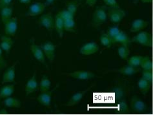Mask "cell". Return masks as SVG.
Masks as SVG:
<instances>
[{"label": "cell", "instance_id": "obj_18", "mask_svg": "<svg viewBox=\"0 0 153 115\" xmlns=\"http://www.w3.org/2000/svg\"><path fill=\"white\" fill-rule=\"evenodd\" d=\"M14 42L10 37L3 36L0 39V47L6 52H9L12 47L13 45Z\"/></svg>", "mask_w": 153, "mask_h": 115}, {"label": "cell", "instance_id": "obj_11", "mask_svg": "<svg viewBox=\"0 0 153 115\" xmlns=\"http://www.w3.org/2000/svg\"><path fill=\"white\" fill-rule=\"evenodd\" d=\"M47 6L46 3L37 2L31 5L28 10L27 15L29 16H36L43 13Z\"/></svg>", "mask_w": 153, "mask_h": 115}, {"label": "cell", "instance_id": "obj_36", "mask_svg": "<svg viewBox=\"0 0 153 115\" xmlns=\"http://www.w3.org/2000/svg\"><path fill=\"white\" fill-rule=\"evenodd\" d=\"M120 109L122 113H128V109L126 101L122 100L120 103Z\"/></svg>", "mask_w": 153, "mask_h": 115}, {"label": "cell", "instance_id": "obj_15", "mask_svg": "<svg viewBox=\"0 0 153 115\" xmlns=\"http://www.w3.org/2000/svg\"><path fill=\"white\" fill-rule=\"evenodd\" d=\"M52 100V91H46L40 94L37 98V100L40 104L45 106L50 107Z\"/></svg>", "mask_w": 153, "mask_h": 115}, {"label": "cell", "instance_id": "obj_1", "mask_svg": "<svg viewBox=\"0 0 153 115\" xmlns=\"http://www.w3.org/2000/svg\"><path fill=\"white\" fill-rule=\"evenodd\" d=\"M107 7L105 6L98 7L92 14V23L94 27H98L105 23L107 18Z\"/></svg>", "mask_w": 153, "mask_h": 115}, {"label": "cell", "instance_id": "obj_14", "mask_svg": "<svg viewBox=\"0 0 153 115\" xmlns=\"http://www.w3.org/2000/svg\"><path fill=\"white\" fill-rule=\"evenodd\" d=\"M38 84L37 80H36V73H34L33 76L28 80L26 84L25 89L26 96H29L30 94L35 92L38 89Z\"/></svg>", "mask_w": 153, "mask_h": 115}, {"label": "cell", "instance_id": "obj_40", "mask_svg": "<svg viewBox=\"0 0 153 115\" xmlns=\"http://www.w3.org/2000/svg\"><path fill=\"white\" fill-rule=\"evenodd\" d=\"M19 1L23 4H29L31 2V0H19Z\"/></svg>", "mask_w": 153, "mask_h": 115}, {"label": "cell", "instance_id": "obj_12", "mask_svg": "<svg viewBox=\"0 0 153 115\" xmlns=\"http://www.w3.org/2000/svg\"><path fill=\"white\" fill-rule=\"evenodd\" d=\"M18 62H16L14 64L8 68L3 75V80L2 84H5V83H11L14 81L15 79V68L16 65L18 64Z\"/></svg>", "mask_w": 153, "mask_h": 115}, {"label": "cell", "instance_id": "obj_23", "mask_svg": "<svg viewBox=\"0 0 153 115\" xmlns=\"http://www.w3.org/2000/svg\"><path fill=\"white\" fill-rule=\"evenodd\" d=\"M3 105L7 108H19L21 107V102L16 98L8 97L6 98L3 102Z\"/></svg>", "mask_w": 153, "mask_h": 115}, {"label": "cell", "instance_id": "obj_21", "mask_svg": "<svg viewBox=\"0 0 153 115\" xmlns=\"http://www.w3.org/2000/svg\"><path fill=\"white\" fill-rule=\"evenodd\" d=\"M131 42V39L128 38V35L122 30H120L119 34L117 35V36H116L113 40V43H119L122 45H127L129 44Z\"/></svg>", "mask_w": 153, "mask_h": 115}, {"label": "cell", "instance_id": "obj_6", "mask_svg": "<svg viewBox=\"0 0 153 115\" xmlns=\"http://www.w3.org/2000/svg\"><path fill=\"white\" fill-rule=\"evenodd\" d=\"M5 25V33L8 36H13L16 33L18 29V18L12 17L4 23Z\"/></svg>", "mask_w": 153, "mask_h": 115}, {"label": "cell", "instance_id": "obj_3", "mask_svg": "<svg viewBox=\"0 0 153 115\" xmlns=\"http://www.w3.org/2000/svg\"><path fill=\"white\" fill-rule=\"evenodd\" d=\"M62 74L66 75L67 76H71V78H73L75 79H78V80H90V79H92L95 77L94 74L89 70H76V71H74V72L62 73Z\"/></svg>", "mask_w": 153, "mask_h": 115}, {"label": "cell", "instance_id": "obj_13", "mask_svg": "<svg viewBox=\"0 0 153 115\" xmlns=\"http://www.w3.org/2000/svg\"><path fill=\"white\" fill-rule=\"evenodd\" d=\"M99 45L96 42L87 43L80 49V53L83 55H91L98 52Z\"/></svg>", "mask_w": 153, "mask_h": 115}, {"label": "cell", "instance_id": "obj_45", "mask_svg": "<svg viewBox=\"0 0 153 115\" xmlns=\"http://www.w3.org/2000/svg\"><path fill=\"white\" fill-rule=\"evenodd\" d=\"M0 105H1V98H0Z\"/></svg>", "mask_w": 153, "mask_h": 115}, {"label": "cell", "instance_id": "obj_44", "mask_svg": "<svg viewBox=\"0 0 153 115\" xmlns=\"http://www.w3.org/2000/svg\"><path fill=\"white\" fill-rule=\"evenodd\" d=\"M2 54H3V52H2V49L0 47V57H3L2 56Z\"/></svg>", "mask_w": 153, "mask_h": 115}, {"label": "cell", "instance_id": "obj_28", "mask_svg": "<svg viewBox=\"0 0 153 115\" xmlns=\"http://www.w3.org/2000/svg\"><path fill=\"white\" fill-rule=\"evenodd\" d=\"M100 40L102 44L106 47H111L113 43L111 38L107 33H103L100 35Z\"/></svg>", "mask_w": 153, "mask_h": 115}, {"label": "cell", "instance_id": "obj_38", "mask_svg": "<svg viewBox=\"0 0 153 115\" xmlns=\"http://www.w3.org/2000/svg\"><path fill=\"white\" fill-rule=\"evenodd\" d=\"M7 66V63L3 57H0V70L5 69Z\"/></svg>", "mask_w": 153, "mask_h": 115}, {"label": "cell", "instance_id": "obj_37", "mask_svg": "<svg viewBox=\"0 0 153 115\" xmlns=\"http://www.w3.org/2000/svg\"><path fill=\"white\" fill-rule=\"evenodd\" d=\"M12 1L13 0H0V9L5 7L9 6Z\"/></svg>", "mask_w": 153, "mask_h": 115}, {"label": "cell", "instance_id": "obj_4", "mask_svg": "<svg viewBox=\"0 0 153 115\" xmlns=\"http://www.w3.org/2000/svg\"><path fill=\"white\" fill-rule=\"evenodd\" d=\"M131 108L134 113H141L146 112L148 108L145 102L137 96H133L131 100Z\"/></svg>", "mask_w": 153, "mask_h": 115}, {"label": "cell", "instance_id": "obj_27", "mask_svg": "<svg viewBox=\"0 0 153 115\" xmlns=\"http://www.w3.org/2000/svg\"><path fill=\"white\" fill-rule=\"evenodd\" d=\"M76 23L74 18L67 19L64 20V30L68 32H74Z\"/></svg>", "mask_w": 153, "mask_h": 115}, {"label": "cell", "instance_id": "obj_30", "mask_svg": "<svg viewBox=\"0 0 153 115\" xmlns=\"http://www.w3.org/2000/svg\"><path fill=\"white\" fill-rule=\"evenodd\" d=\"M143 56H133L128 59V65L132 67H138L140 66Z\"/></svg>", "mask_w": 153, "mask_h": 115}, {"label": "cell", "instance_id": "obj_20", "mask_svg": "<svg viewBox=\"0 0 153 115\" xmlns=\"http://www.w3.org/2000/svg\"><path fill=\"white\" fill-rule=\"evenodd\" d=\"M0 14H1V18L3 23H4L7 22L8 19L12 18V16L13 14V8L10 5L7 6L2 8L0 9Z\"/></svg>", "mask_w": 153, "mask_h": 115}, {"label": "cell", "instance_id": "obj_22", "mask_svg": "<svg viewBox=\"0 0 153 115\" xmlns=\"http://www.w3.org/2000/svg\"><path fill=\"white\" fill-rule=\"evenodd\" d=\"M14 92V85H7L0 89V98H6L10 96Z\"/></svg>", "mask_w": 153, "mask_h": 115}, {"label": "cell", "instance_id": "obj_42", "mask_svg": "<svg viewBox=\"0 0 153 115\" xmlns=\"http://www.w3.org/2000/svg\"><path fill=\"white\" fill-rule=\"evenodd\" d=\"M56 0H45L46 1V4H52Z\"/></svg>", "mask_w": 153, "mask_h": 115}, {"label": "cell", "instance_id": "obj_7", "mask_svg": "<svg viewBox=\"0 0 153 115\" xmlns=\"http://www.w3.org/2000/svg\"><path fill=\"white\" fill-rule=\"evenodd\" d=\"M30 50L33 53L34 57L37 59L40 63H44L45 62V56H44V53L41 47H39L37 44H36L34 42V38L32 39L31 44H30Z\"/></svg>", "mask_w": 153, "mask_h": 115}, {"label": "cell", "instance_id": "obj_35", "mask_svg": "<svg viewBox=\"0 0 153 115\" xmlns=\"http://www.w3.org/2000/svg\"><path fill=\"white\" fill-rule=\"evenodd\" d=\"M103 1L109 8H120L116 0H103Z\"/></svg>", "mask_w": 153, "mask_h": 115}, {"label": "cell", "instance_id": "obj_16", "mask_svg": "<svg viewBox=\"0 0 153 115\" xmlns=\"http://www.w3.org/2000/svg\"><path fill=\"white\" fill-rule=\"evenodd\" d=\"M149 22L142 19H136L132 23L130 31L131 33H136L143 30L148 25Z\"/></svg>", "mask_w": 153, "mask_h": 115}, {"label": "cell", "instance_id": "obj_10", "mask_svg": "<svg viewBox=\"0 0 153 115\" xmlns=\"http://www.w3.org/2000/svg\"><path fill=\"white\" fill-rule=\"evenodd\" d=\"M42 49L51 63H52L55 58L56 46L51 42H47L42 45Z\"/></svg>", "mask_w": 153, "mask_h": 115}, {"label": "cell", "instance_id": "obj_32", "mask_svg": "<svg viewBox=\"0 0 153 115\" xmlns=\"http://www.w3.org/2000/svg\"><path fill=\"white\" fill-rule=\"evenodd\" d=\"M78 3L76 1H71L67 3V9L75 15L76 11H77V9H78Z\"/></svg>", "mask_w": 153, "mask_h": 115}, {"label": "cell", "instance_id": "obj_17", "mask_svg": "<svg viewBox=\"0 0 153 115\" xmlns=\"http://www.w3.org/2000/svg\"><path fill=\"white\" fill-rule=\"evenodd\" d=\"M54 28L59 36L60 38L63 36V30H64V19L58 13L55 16L54 19Z\"/></svg>", "mask_w": 153, "mask_h": 115}, {"label": "cell", "instance_id": "obj_24", "mask_svg": "<svg viewBox=\"0 0 153 115\" xmlns=\"http://www.w3.org/2000/svg\"><path fill=\"white\" fill-rule=\"evenodd\" d=\"M151 83L152 82L145 80L143 78H141L138 82V87L139 90L143 94H146L149 91V90L151 89Z\"/></svg>", "mask_w": 153, "mask_h": 115}, {"label": "cell", "instance_id": "obj_9", "mask_svg": "<svg viewBox=\"0 0 153 115\" xmlns=\"http://www.w3.org/2000/svg\"><path fill=\"white\" fill-rule=\"evenodd\" d=\"M94 86V85H92L84 91H79V92L76 93L71 98L70 100L68 101L67 104H64V105L67 106V107H72V106L78 104L80 102V101L82 100V99L83 98L84 95H85L88 91H90Z\"/></svg>", "mask_w": 153, "mask_h": 115}, {"label": "cell", "instance_id": "obj_39", "mask_svg": "<svg viewBox=\"0 0 153 115\" xmlns=\"http://www.w3.org/2000/svg\"><path fill=\"white\" fill-rule=\"evenodd\" d=\"M97 1L98 0H85V3L88 7H92L95 5Z\"/></svg>", "mask_w": 153, "mask_h": 115}, {"label": "cell", "instance_id": "obj_26", "mask_svg": "<svg viewBox=\"0 0 153 115\" xmlns=\"http://www.w3.org/2000/svg\"><path fill=\"white\" fill-rule=\"evenodd\" d=\"M118 53L121 58L127 59L128 57L129 56L131 51L127 45H122L118 48Z\"/></svg>", "mask_w": 153, "mask_h": 115}, {"label": "cell", "instance_id": "obj_43", "mask_svg": "<svg viewBox=\"0 0 153 115\" xmlns=\"http://www.w3.org/2000/svg\"><path fill=\"white\" fill-rule=\"evenodd\" d=\"M152 0H141V1L143 3H151Z\"/></svg>", "mask_w": 153, "mask_h": 115}, {"label": "cell", "instance_id": "obj_31", "mask_svg": "<svg viewBox=\"0 0 153 115\" xmlns=\"http://www.w3.org/2000/svg\"><path fill=\"white\" fill-rule=\"evenodd\" d=\"M120 32V30L118 27H112L111 28L108 29L107 30V34L111 38L112 42H113L114 39L117 36V35L119 34Z\"/></svg>", "mask_w": 153, "mask_h": 115}, {"label": "cell", "instance_id": "obj_5", "mask_svg": "<svg viewBox=\"0 0 153 115\" xmlns=\"http://www.w3.org/2000/svg\"><path fill=\"white\" fill-rule=\"evenodd\" d=\"M108 18L113 23H119L126 16L125 12L120 8H110L108 10Z\"/></svg>", "mask_w": 153, "mask_h": 115}, {"label": "cell", "instance_id": "obj_2", "mask_svg": "<svg viewBox=\"0 0 153 115\" xmlns=\"http://www.w3.org/2000/svg\"><path fill=\"white\" fill-rule=\"evenodd\" d=\"M132 42L138 43L140 45L152 47V36L147 32H141L131 39Z\"/></svg>", "mask_w": 153, "mask_h": 115}, {"label": "cell", "instance_id": "obj_25", "mask_svg": "<svg viewBox=\"0 0 153 115\" xmlns=\"http://www.w3.org/2000/svg\"><path fill=\"white\" fill-rule=\"evenodd\" d=\"M51 85V82L49 78L44 76L42 77L41 81L39 83V91L41 93L46 92V91H49Z\"/></svg>", "mask_w": 153, "mask_h": 115}, {"label": "cell", "instance_id": "obj_19", "mask_svg": "<svg viewBox=\"0 0 153 115\" xmlns=\"http://www.w3.org/2000/svg\"><path fill=\"white\" fill-rule=\"evenodd\" d=\"M116 72H118L120 74H122L123 75H127V76H131V75H133L139 72L140 69L138 67H132L131 65H127L124 66L122 68L120 69H116L114 70Z\"/></svg>", "mask_w": 153, "mask_h": 115}, {"label": "cell", "instance_id": "obj_33", "mask_svg": "<svg viewBox=\"0 0 153 115\" xmlns=\"http://www.w3.org/2000/svg\"><path fill=\"white\" fill-rule=\"evenodd\" d=\"M58 13L62 17V18L64 19V20H65V19H67L74 18V14H72L71 12H70L67 9L65 10H63L62 11L59 12Z\"/></svg>", "mask_w": 153, "mask_h": 115}, {"label": "cell", "instance_id": "obj_8", "mask_svg": "<svg viewBox=\"0 0 153 115\" xmlns=\"http://www.w3.org/2000/svg\"><path fill=\"white\" fill-rule=\"evenodd\" d=\"M39 23L49 31H52L54 29V19L51 13L43 14L39 18Z\"/></svg>", "mask_w": 153, "mask_h": 115}, {"label": "cell", "instance_id": "obj_41", "mask_svg": "<svg viewBox=\"0 0 153 115\" xmlns=\"http://www.w3.org/2000/svg\"><path fill=\"white\" fill-rule=\"evenodd\" d=\"M8 111L5 109H2L1 111H0V114H7Z\"/></svg>", "mask_w": 153, "mask_h": 115}, {"label": "cell", "instance_id": "obj_29", "mask_svg": "<svg viewBox=\"0 0 153 115\" xmlns=\"http://www.w3.org/2000/svg\"><path fill=\"white\" fill-rule=\"evenodd\" d=\"M140 66L142 67L143 70H152V63L150 57L143 56Z\"/></svg>", "mask_w": 153, "mask_h": 115}, {"label": "cell", "instance_id": "obj_34", "mask_svg": "<svg viewBox=\"0 0 153 115\" xmlns=\"http://www.w3.org/2000/svg\"><path fill=\"white\" fill-rule=\"evenodd\" d=\"M142 78L152 82V70H143L142 72Z\"/></svg>", "mask_w": 153, "mask_h": 115}]
</instances>
